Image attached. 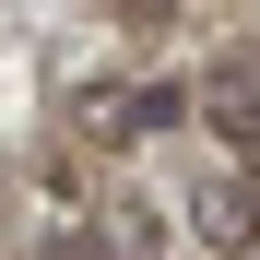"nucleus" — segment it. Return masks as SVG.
I'll list each match as a JSON object with an SVG mask.
<instances>
[{
	"label": "nucleus",
	"mask_w": 260,
	"mask_h": 260,
	"mask_svg": "<svg viewBox=\"0 0 260 260\" xmlns=\"http://www.w3.org/2000/svg\"><path fill=\"white\" fill-rule=\"evenodd\" d=\"M201 237H225V248L260 237V178H248V166H225V178L201 189Z\"/></svg>",
	"instance_id": "2"
},
{
	"label": "nucleus",
	"mask_w": 260,
	"mask_h": 260,
	"mask_svg": "<svg viewBox=\"0 0 260 260\" xmlns=\"http://www.w3.org/2000/svg\"><path fill=\"white\" fill-rule=\"evenodd\" d=\"M201 107H213V142L225 154H260V59H225Z\"/></svg>",
	"instance_id": "1"
}]
</instances>
